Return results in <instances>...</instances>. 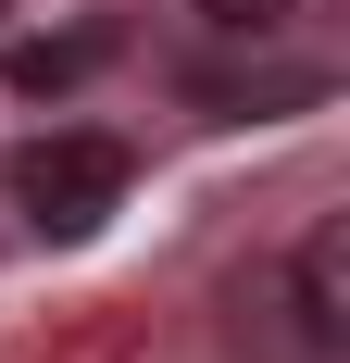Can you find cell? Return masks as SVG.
<instances>
[{"mask_svg":"<svg viewBox=\"0 0 350 363\" xmlns=\"http://www.w3.org/2000/svg\"><path fill=\"white\" fill-rule=\"evenodd\" d=\"M101 50H113L101 26H75V38H26V50H13V88H26V101H50V88H75Z\"/></svg>","mask_w":350,"mask_h":363,"instance_id":"obj_3","label":"cell"},{"mask_svg":"<svg viewBox=\"0 0 350 363\" xmlns=\"http://www.w3.org/2000/svg\"><path fill=\"white\" fill-rule=\"evenodd\" d=\"M288 313H300V363L350 351V225H313L288 251Z\"/></svg>","mask_w":350,"mask_h":363,"instance_id":"obj_2","label":"cell"},{"mask_svg":"<svg viewBox=\"0 0 350 363\" xmlns=\"http://www.w3.org/2000/svg\"><path fill=\"white\" fill-rule=\"evenodd\" d=\"M13 188H26V225H38V238H88V225L125 201V150H113V138H38L26 163H13Z\"/></svg>","mask_w":350,"mask_h":363,"instance_id":"obj_1","label":"cell"},{"mask_svg":"<svg viewBox=\"0 0 350 363\" xmlns=\"http://www.w3.org/2000/svg\"><path fill=\"white\" fill-rule=\"evenodd\" d=\"M201 26H225V38H276L288 0H201Z\"/></svg>","mask_w":350,"mask_h":363,"instance_id":"obj_4","label":"cell"}]
</instances>
